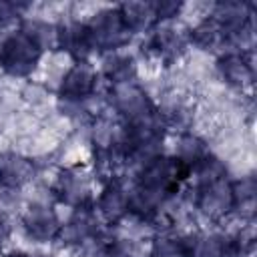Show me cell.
I'll return each instance as SVG.
<instances>
[{
    "instance_id": "6da1fadb",
    "label": "cell",
    "mask_w": 257,
    "mask_h": 257,
    "mask_svg": "<svg viewBox=\"0 0 257 257\" xmlns=\"http://www.w3.org/2000/svg\"><path fill=\"white\" fill-rule=\"evenodd\" d=\"M110 106L122 124H145L159 120V106L137 80L112 84Z\"/></svg>"
},
{
    "instance_id": "7a4b0ae2",
    "label": "cell",
    "mask_w": 257,
    "mask_h": 257,
    "mask_svg": "<svg viewBox=\"0 0 257 257\" xmlns=\"http://www.w3.org/2000/svg\"><path fill=\"white\" fill-rule=\"evenodd\" d=\"M42 60V50L18 28L0 38V70L10 78H30Z\"/></svg>"
},
{
    "instance_id": "3957f363",
    "label": "cell",
    "mask_w": 257,
    "mask_h": 257,
    "mask_svg": "<svg viewBox=\"0 0 257 257\" xmlns=\"http://www.w3.org/2000/svg\"><path fill=\"white\" fill-rule=\"evenodd\" d=\"M86 28H88V36L92 42V50L106 54V52H114V50H124L126 44L131 42V32L126 30V26L122 24V18L118 14V8H102L98 12H94L88 20H86Z\"/></svg>"
},
{
    "instance_id": "277c9868",
    "label": "cell",
    "mask_w": 257,
    "mask_h": 257,
    "mask_svg": "<svg viewBox=\"0 0 257 257\" xmlns=\"http://www.w3.org/2000/svg\"><path fill=\"white\" fill-rule=\"evenodd\" d=\"M195 209L209 221H221L233 213V191L227 175L195 183Z\"/></svg>"
},
{
    "instance_id": "5b68a950",
    "label": "cell",
    "mask_w": 257,
    "mask_h": 257,
    "mask_svg": "<svg viewBox=\"0 0 257 257\" xmlns=\"http://www.w3.org/2000/svg\"><path fill=\"white\" fill-rule=\"evenodd\" d=\"M52 191L54 197L70 209L88 207L92 205V173L80 165L66 167L58 173Z\"/></svg>"
},
{
    "instance_id": "8992f818",
    "label": "cell",
    "mask_w": 257,
    "mask_h": 257,
    "mask_svg": "<svg viewBox=\"0 0 257 257\" xmlns=\"http://www.w3.org/2000/svg\"><path fill=\"white\" fill-rule=\"evenodd\" d=\"M20 225L28 239H32L34 243H52L58 241L62 221L50 205L42 201H32L22 209Z\"/></svg>"
},
{
    "instance_id": "52a82bcc",
    "label": "cell",
    "mask_w": 257,
    "mask_h": 257,
    "mask_svg": "<svg viewBox=\"0 0 257 257\" xmlns=\"http://www.w3.org/2000/svg\"><path fill=\"white\" fill-rule=\"evenodd\" d=\"M98 84V70L88 62H72L58 82V100L86 102L94 96Z\"/></svg>"
},
{
    "instance_id": "ba28073f",
    "label": "cell",
    "mask_w": 257,
    "mask_h": 257,
    "mask_svg": "<svg viewBox=\"0 0 257 257\" xmlns=\"http://www.w3.org/2000/svg\"><path fill=\"white\" fill-rule=\"evenodd\" d=\"M189 48V36L187 28L177 24V20L171 22H159L149 32V50L163 62H175L179 60L185 50Z\"/></svg>"
},
{
    "instance_id": "9c48e42d",
    "label": "cell",
    "mask_w": 257,
    "mask_h": 257,
    "mask_svg": "<svg viewBox=\"0 0 257 257\" xmlns=\"http://www.w3.org/2000/svg\"><path fill=\"white\" fill-rule=\"evenodd\" d=\"M74 213L70 215L68 221L62 223L58 241L66 247H82L86 243H94L100 239V219L94 211L92 205L72 209Z\"/></svg>"
},
{
    "instance_id": "30bf717a",
    "label": "cell",
    "mask_w": 257,
    "mask_h": 257,
    "mask_svg": "<svg viewBox=\"0 0 257 257\" xmlns=\"http://www.w3.org/2000/svg\"><path fill=\"white\" fill-rule=\"evenodd\" d=\"M92 207H94V211L102 223L116 225V223L124 221L131 213L128 189L118 179H110L102 185L98 197L92 201Z\"/></svg>"
},
{
    "instance_id": "8fae6325",
    "label": "cell",
    "mask_w": 257,
    "mask_h": 257,
    "mask_svg": "<svg viewBox=\"0 0 257 257\" xmlns=\"http://www.w3.org/2000/svg\"><path fill=\"white\" fill-rule=\"evenodd\" d=\"M217 72L221 80L235 88V90H247L255 82V66L251 60V52H239V50H225L217 58Z\"/></svg>"
},
{
    "instance_id": "7c38bea8",
    "label": "cell",
    "mask_w": 257,
    "mask_h": 257,
    "mask_svg": "<svg viewBox=\"0 0 257 257\" xmlns=\"http://www.w3.org/2000/svg\"><path fill=\"white\" fill-rule=\"evenodd\" d=\"M36 175V163L16 151H0V189L20 191Z\"/></svg>"
},
{
    "instance_id": "4fadbf2b",
    "label": "cell",
    "mask_w": 257,
    "mask_h": 257,
    "mask_svg": "<svg viewBox=\"0 0 257 257\" xmlns=\"http://www.w3.org/2000/svg\"><path fill=\"white\" fill-rule=\"evenodd\" d=\"M209 16L219 24L225 38L229 40L233 34L241 32L243 28L253 24V10L251 4L241 0H225L209 6Z\"/></svg>"
},
{
    "instance_id": "5bb4252c",
    "label": "cell",
    "mask_w": 257,
    "mask_h": 257,
    "mask_svg": "<svg viewBox=\"0 0 257 257\" xmlns=\"http://www.w3.org/2000/svg\"><path fill=\"white\" fill-rule=\"evenodd\" d=\"M58 50L68 54L74 62H84L94 52L86 22L70 18L58 24Z\"/></svg>"
},
{
    "instance_id": "9a60e30c",
    "label": "cell",
    "mask_w": 257,
    "mask_h": 257,
    "mask_svg": "<svg viewBox=\"0 0 257 257\" xmlns=\"http://www.w3.org/2000/svg\"><path fill=\"white\" fill-rule=\"evenodd\" d=\"M116 8H118L122 24L131 32V36L147 34V32H151L157 26V16H155V4L153 2L131 0V2L118 4Z\"/></svg>"
},
{
    "instance_id": "2e32d148",
    "label": "cell",
    "mask_w": 257,
    "mask_h": 257,
    "mask_svg": "<svg viewBox=\"0 0 257 257\" xmlns=\"http://www.w3.org/2000/svg\"><path fill=\"white\" fill-rule=\"evenodd\" d=\"M137 70H139V66H137V60L131 52L114 50V52L102 54L98 76L102 74L112 86V84H122V82L137 80Z\"/></svg>"
},
{
    "instance_id": "e0dca14e",
    "label": "cell",
    "mask_w": 257,
    "mask_h": 257,
    "mask_svg": "<svg viewBox=\"0 0 257 257\" xmlns=\"http://www.w3.org/2000/svg\"><path fill=\"white\" fill-rule=\"evenodd\" d=\"M187 36H189V46H193L197 50L219 52V54L225 52L227 38H225L223 30L219 28V24L211 16H205L195 26L187 28Z\"/></svg>"
},
{
    "instance_id": "ac0fdd59",
    "label": "cell",
    "mask_w": 257,
    "mask_h": 257,
    "mask_svg": "<svg viewBox=\"0 0 257 257\" xmlns=\"http://www.w3.org/2000/svg\"><path fill=\"white\" fill-rule=\"evenodd\" d=\"M211 149L207 145L205 139H201L199 135L195 133H181L177 135V141H175V149H173V157L185 167L189 169L191 173L207 159L211 157Z\"/></svg>"
},
{
    "instance_id": "d6986e66",
    "label": "cell",
    "mask_w": 257,
    "mask_h": 257,
    "mask_svg": "<svg viewBox=\"0 0 257 257\" xmlns=\"http://www.w3.org/2000/svg\"><path fill=\"white\" fill-rule=\"evenodd\" d=\"M193 257H229L231 235L221 231H197L187 235Z\"/></svg>"
},
{
    "instance_id": "ffe728a7",
    "label": "cell",
    "mask_w": 257,
    "mask_h": 257,
    "mask_svg": "<svg viewBox=\"0 0 257 257\" xmlns=\"http://www.w3.org/2000/svg\"><path fill=\"white\" fill-rule=\"evenodd\" d=\"M18 30L24 32L40 50L44 52H52L58 50V24L48 22L44 18H32L26 16L20 20Z\"/></svg>"
},
{
    "instance_id": "44dd1931",
    "label": "cell",
    "mask_w": 257,
    "mask_h": 257,
    "mask_svg": "<svg viewBox=\"0 0 257 257\" xmlns=\"http://www.w3.org/2000/svg\"><path fill=\"white\" fill-rule=\"evenodd\" d=\"M231 191H233V213H237L245 221H251L255 215V205H257L255 177L245 175L235 181L231 179Z\"/></svg>"
},
{
    "instance_id": "7402d4cb",
    "label": "cell",
    "mask_w": 257,
    "mask_h": 257,
    "mask_svg": "<svg viewBox=\"0 0 257 257\" xmlns=\"http://www.w3.org/2000/svg\"><path fill=\"white\" fill-rule=\"evenodd\" d=\"M149 257H193L189 237L177 233H159L151 241Z\"/></svg>"
},
{
    "instance_id": "603a6c76",
    "label": "cell",
    "mask_w": 257,
    "mask_h": 257,
    "mask_svg": "<svg viewBox=\"0 0 257 257\" xmlns=\"http://www.w3.org/2000/svg\"><path fill=\"white\" fill-rule=\"evenodd\" d=\"M135 255H137V245L133 239L126 237H110L96 247V257H135Z\"/></svg>"
},
{
    "instance_id": "cb8c5ba5",
    "label": "cell",
    "mask_w": 257,
    "mask_h": 257,
    "mask_svg": "<svg viewBox=\"0 0 257 257\" xmlns=\"http://www.w3.org/2000/svg\"><path fill=\"white\" fill-rule=\"evenodd\" d=\"M32 8L28 2H14V0H0V26L8 24H20L22 18H26V12Z\"/></svg>"
},
{
    "instance_id": "d4e9b609",
    "label": "cell",
    "mask_w": 257,
    "mask_h": 257,
    "mask_svg": "<svg viewBox=\"0 0 257 257\" xmlns=\"http://www.w3.org/2000/svg\"><path fill=\"white\" fill-rule=\"evenodd\" d=\"M10 237H12V219L4 209H0V249L10 241Z\"/></svg>"
},
{
    "instance_id": "484cf974",
    "label": "cell",
    "mask_w": 257,
    "mask_h": 257,
    "mask_svg": "<svg viewBox=\"0 0 257 257\" xmlns=\"http://www.w3.org/2000/svg\"><path fill=\"white\" fill-rule=\"evenodd\" d=\"M6 257H36V255H30V253H26V251H12V253H8Z\"/></svg>"
}]
</instances>
